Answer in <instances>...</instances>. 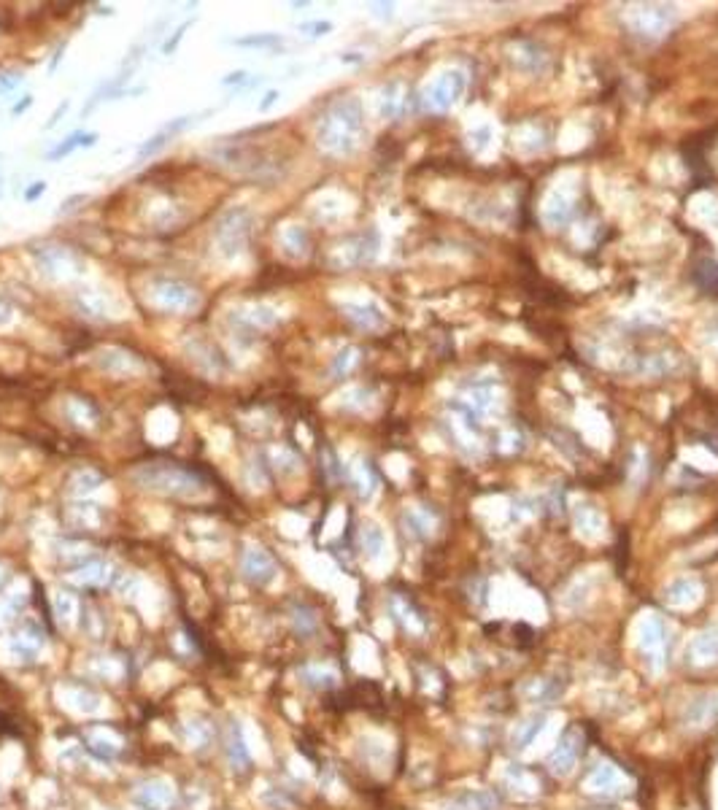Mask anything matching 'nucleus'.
I'll return each instance as SVG.
<instances>
[{
  "instance_id": "nucleus-1",
  "label": "nucleus",
  "mask_w": 718,
  "mask_h": 810,
  "mask_svg": "<svg viewBox=\"0 0 718 810\" xmlns=\"http://www.w3.org/2000/svg\"><path fill=\"white\" fill-rule=\"evenodd\" d=\"M133 481L144 489L162 492L170 497H194L206 489V481L198 476V472L189 467H181V465H170V462L144 465L141 470L133 472Z\"/></svg>"
},
{
  "instance_id": "nucleus-2",
  "label": "nucleus",
  "mask_w": 718,
  "mask_h": 810,
  "mask_svg": "<svg viewBox=\"0 0 718 810\" xmlns=\"http://www.w3.org/2000/svg\"><path fill=\"white\" fill-rule=\"evenodd\" d=\"M359 135H362V108L351 98L335 103L319 124V144L338 155L351 152L359 141Z\"/></svg>"
},
{
  "instance_id": "nucleus-3",
  "label": "nucleus",
  "mask_w": 718,
  "mask_h": 810,
  "mask_svg": "<svg viewBox=\"0 0 718 810\" xmlns=\"http://www.w3.org/2000/svg\"><path fill=\"white\" fill-rule=\"evenodd\" d=\"M637 651L651 672H662L670 651V630L659 614H645L637 624Z\"/></svg>"
},
{
  "instance_id": "nucleus-4",
  "label": "nucleus",
  "mask_w": 718,
  "mask_h": 810,
  "mask_svg": "<svg viewBox=\"0 0 718 810\" xmlns=\"http://www.w3.org/2000/svg\"><path fill=\"white\" fill-rule=\"evenodd\" d=\"M46 651V632L36 622H25L0 640V662L6 664H33Z\"/></svg>"
},
{
  "instance_id": "nucleus-5",
  "label": "nucleus",
  "mask_w": 718,
  "mask_h": 810,
  "mask_svg": "<svg viewBox=\"0 0 718 810\" xmlns=\"http://www.w3.org/2000/svg\"><path fill=\"white\" fill-rule=\"evenodd\" d=\"M586 740H589V737H586L583 724H572V727H567V729L562 732L559 742H556V749L548 754V762H546L548 773H551V775H556V778L570 775V773L578 767L580 757H583Z\"/></svg>"
},
{
  "instance_id": "nucleus-6",
  "label": "nucleus",
  "mask_w": 718,
  "mask_h": 810,
  "mask_svg": "<svg viewBox=\"0 0 718 810\" xmlns=\"http://www.w3.org/2000/svg\"><path fill=\"white\" fill-rule=\"evenodd\" d=\"M54 695L65 711H71L76 716H103L108 708L103 695H98L95 689L82 687V684H59L54 689Z\"/></svg>"
},
{
  "instance_id": "nucleus-7",
  "label": "nucleus",
  "mask_w": 718,
  "mask_h": 810,
  "mask_svg": "<svg viewBox=\"0 0 718 810\" xmlns=\"http://www.w3.org/2000/svg\"><path fill=\"white\" fill-rule=\"evenodd\" d=\"M583 789L595 797H621L629 791V781L613 762H595L583 778Z\"/></svg>"
},
{
  "instance_id": "nucleus-8",
  "label": "nucleus",
  "mask_w": 718,
  "mask_h": 810,
  "mask_svg": "<svg viewBox=\"0 0 718 810\" xmlns=\"http://www.w3.org/2000/svg\"><path fill=\"white\" fill-rule=\"evenodd\" d=\"M133 799L144 807V810H173L178 802V791L176 783L170 778H146L136 786Z\"/></svg>"
},
{
  "instance_id": "nucleus-9",
  "label": "nucleus",
  "mask_w": 718,
  "mask_h": 810,
  "mask_svg": "<svg viewBox=\"0 0 718 810\" xmlns=\"http://www.w3.org/2000/svg\"><path fill=\"white\" fill-rule=\"evenodd\" d=\"M465 92V76L460 71H446L443 76H438L427 92H424V108L427 111H446L451 108L456 100L462 98Z\"/></svg>"
},
{
  "instance_id": "nucleus-10",
  "label": "nucleus",
  "mask_w": 718,
  "mask_h": 810,
  "mask_svg": "<svg viewBox=\"0 0 718 810\" xmlns=\"http://www.w3.org/2000/svg\"><path fill=\"white\" fill-rule=\"evenodd\" d=\"M241 570L243 576L256 584V586H268L273 584V578L279 576V565L276 560L271 557V552H265L263 546H246L243 552V560H241Z\"/></svg>"
},
{
  "instance_id": "nucleus-11",
  "label": "nucleus",
  "mask_w": 718,
  "mask_h": 810,
  "mask_svg": "<svg viewBox=\"0 0 718 810\" xmlns=\"http://www.w3.org/2000/svg\"><path fill=\"white\" fill-rule=\"evenodd\" d=\"M154 298L162 308L168 311H189V308H198L201 306V295L194 292L192 287L181 284V282H160L154 287Z\"/></svg>"
},
{
  "instance_id": "nucleus-12",
  "label": "nucleus",
  "mask_w": 718,
  "mask_h": 810,
  "mask_svg": "<svg viewBox=\"0 0 718 810\" xmlns=\"http://www.w3.org/2000/svg\"><path fill=\"white\" fill-rule=\"evenodd\" d=\"M198 122V116H178V119H170L168 124H162L152 139H146L141 147H138V155H136V163H146L149 157H154V155H160L176 135L181 132V130H186L189 124H194Z\"/></svg>"
},
{
  "instance_id": "nucleus-13",
  "label": "nucleus",
  "mask_w": 718,
  "mask_h": 810,
  "mask_svg": "<svg viewBox=\"0 0 718 810\" xmlns=\"http://www.w3.org/2000/svg\"><path fill=\"white\" fill-rule=\"evenodd\" d=\"M122 746H124V740L114 729H106V727H95L84 735V749L100 762L116 759L122 754Z\"/></svg>"
},
{
  "instance_id": "nucleus-14",
  "label": "nucleus",
  "mask_w": 718,
  "mask_h": 810,
  "mask_svg": "<svg viewBox=\"0 0 718 810\" xmlns=\"http://www.w3.org/2000/svg\"><path fill=\"white\" fill-rule=\"evenodd\" d=\"M683 724L691 729H707L718 724V692L697 695L683 713Z\"/></svg>"
},
{
  "instance_id": "nucleus-15",
  "label": "nucleus",
  "mask_w": 718,
  "mask_h": 810,
  "mask_svg": "<svg viewBox=\"0 0 718 810\" xmlns=\"http://www.w3.org/2000/svg\"><path fill=\"white\" fill-rule=\"evenodd\" d=\"M178 737L189 751H206L214 740V724L203 716H186L181 719Z\"/></svg>"
},
{
  "instance_id": "nucleus-16",
  "label": "nucleus",
  "mask_w": 718,
  "mask_h": 810,
  "mask_svg": "<svg viewBox=\"0 0 718 810\" xmlns=\"http://www.w3.org/2000/svg\"><path fill=\"white\" fill-rule=\"evenodd\" d=\"M389 611H391V616H395V622H398L406 632H411V635H422V632L427 630L424 614L419 611V608H416L406 594H391V597H389Z\"/></svg>"
},
{
  "instance_id": "nucleus-17",
  "label": "nucleus",
  "mask_w": 718,
  "mask_h": 810,
  "mask_svg": "<svg viewBox=\"0 0 718 810\" xmlns=\"http://www.w3.org/2000/svg\"><path fill=\"white\" fill-rule=\"evenodd\" d=\"M443 810H500V797L489 789H465L454 794Z\"/></svg>"
},
{
  "instance_id": "nucleus-18",
  "label": "nucleus",
  "mask_w": 718,
  "mask_h": 810,
  "mask_svg": "<svg viewBox=\"0 0 718 810\" xmlns=\"http://www.w3.org/2000/svg\"><path fill=\"white\" fill-rule=\"evenodd\" d=\"M225 757L233 773H243L251 762V751L246 746V735H243V724L233 721L230 732H227V746H225Z\"/></svg>"
},
{
  "instance_id": "nucleus-19",
  "label": "nucleus",
  "mask_w": 718,
  "mask_h": 810,
  "mask_svg": "<svg viewBox=\"0 0 718 810\" xmlns=\"http://www.w3.org/2000/svg\"><path fill=\"white\" fill-rule=\"evenodd\" d=\"M505 786L516 797H538L540 794V778L535 775L533 767H525V765H510L505 770Z\"/></svg>"
},
{
  "instance_id": "nucleus-20",
  "label": "nucleus",
  "mask_w": 718,
  "mask_h": 810,
  "mask_svg": "<svg viewBox=\"0 0 718 810\" xmlns=\"http://www.w3.org/2000/svg\"><path fill=\"white\" fill-rule=\"evenodd\" d=\"M114 570L108 562L103 560H87L82 562L74 573H71V581H76L79 586H106V584H114Z\"/></svg>"
},
{
  "instance_id": "nucleus-21",
  "label": "nucleus",
  "mask_w": 718,
  "mask_h": 810,
  "mask_svg": "<svg viewBox=\"0 0 718 810\" xmlns=\"http://www.w3.org/2000/svg\"><path fill=\"white\" fill-rule=\"evenodd\" d=\"M521 692H525V697H527L530 703H554V700L562 697L564 681L556 679V675H540V679L527 681Z\"/></svg>"
},
{
  "instance_id": "nucleus-22",
  "label": "nucleus",
  "mask_w": 718,
  "mask_h": 810,
  "mask_svg": "<svg viewBox=\"0 0 718 810\" xmlns=\"http://www.w3.org/2000/svg\"><path fill=\"white\" fill-rule=\"evenodd\" d=\"M689 662L697 667L718 662V630H705L689 643Z\"/></svg>"
},
{
  "instance_id": "nucleus-23",
  "label": "nucleus",
  "mask_w": 718,
  "mask_h": 810,
  "mask_svg": "<svg viewBox=\"0 0 718 810\" xmlns=\"http://www.w3.org/2000/svg\"><path fill=\"white\" fill-rule=\"evenodd\" d=\"M546 721H548V713H533V716H527L521 724H516V729L510 732V746H513L516 751L530 749L533 742H535V737L543 732Z\"/></svg>"
},
{
  "instance_id": "nucleus-24",
  "label": "nucleus",
  "mask_w": 718,
  "mask_h": 810,
  "mask_svg": "<svg viewBox=\"0 0 718 810\" xmlns=\"http://www.w3.org/2000/svg\"><path fill=\"white\" fill-rule=\"evenodd\" d=\"M51 611H54L57 624H59L62 630H74L76 622H79V616H82V605H79V600H76L74 594H68V592H57V594L51 597Z\"/></svg>"
},
{
  "instance_id": "nucleus-25",
  "label": "nucleus",
  "mask_w": 718,
  "mask_h": 810,
  "mask_svg": "<svg viewBox=\"0 0 718 810\" xmlns=\"http://www.w3.org/2000/svg\"><path fill=\"white\" fill-rule=\"evenodd\" d=\"M699 581L694 578H675L667 589H665V602L673 605V608H689L699 600Z\"/></svg>"
},
{
  "instance_id": "nucleus-26",
  "label": "nucleus",
  "mask_w": 718,
  "mask_h": 810,
  "mask_svg": "<svg viewBox=\"0 0 718 810\" xmlns=\"http://www.w3.org/2000/svg\"><path fill=\"white\" fill-rule=\"evenodd\" d=\"M98 139L100 135L98 132H84V130H79V132H71L68 139L65 141H59L49 155H46V160L49 163H57V160H62V157H68V155H74L76 149H92L95 144H98Z\"/></svg>"
},
{
  "instance_id": "nucleus-27",
  "label": "nucleus",
  "mask_w": 718,
  "mask_h": 810,
  "mask_svg": "<svg viewBox=\"0 0 718 810\" xmlns=\"http://www.w3.org/2000/svg\"><path fill=\"white\" fill-rule=\"evenodd\" d=\"M84 672L92 675L98 681H122L124 664L116 656H90L84 662Z\"/></svg>"
},
{
  "instance_id": "nucleus-28",
  "label": "nucleus",
  "mask_w": 718,
  "mask_h": 810,
  "mask_svg": "<svg viewBox=\"0 0 718 810\" xmlns=\"http://www.w3.org/2000/svg\"><path fill=\"white\" fill-rule=\"evenodd\" d=\"M297 675L311 689H333L338 684V672L330 664H303Z\"/></svg>"
},
{
  "instance_id": "nucleus-29",
  "label": "nucleus",
  "mask_w": 718,
  "mask_h": 810,
  "mask_svg": "<svg viewBox=\"0 0 718 810\" xmlns=\"http://www.w3.org/2000/svg\"><path fill=\"white\" fill-rule=\"evenodd\" d=\"M256 799L263 802L265 807H271V810H292L295 805H297V799L284 789V786H279V783H268V781H263L259 783V789H256Z\"/></svg>"
},
{
  "instance_id": "nucleus-30",
  "label": "nucleus",
  "mask_w": 718,
  "mask_h": 810,
  "mask_svg": "<svg viewBox=\"0 0 718 810\" xmlns=\"http://www.w3.org/2000/svg\"><path fill=\"white\" fill-rule=\"evenodd\" d=\"M694 284L699 292L710 295V298H718V259H699L697 267H694Z\"/></svg>"
},
{
  "instance_id": "nucleus-31",
  "label": "nucleus",
  "mask_w": 718,
  "mask_h": 810,
  "mask_svg": "<svg viewBox=\"0 0 718 810\" xmlns=\"http://www.w3.org/2000/svg\"><path fill=\"white\" fill-rule=\"evenodd\" d=\"M359 544H362L365 557L375 560V557H381V552L386 546V537H383V532H381L378 524H365L362 532H359Z\"/></svg>"
},
{
  "instance_id": "nucleus-32",
  "label": "nucleus",
  "mask_w": 718,
  "mask_h": 810,
  "mask_svg": "<svg viewBox=\"0 0 718 810\" xmlns=\"http://www.w3.org/2000/svg\"><path fill=\"white\" fill-rule=\"evenodd\" d=\"M25 602H28L25 586H17V589H12L9 594L0 597V624H6L9 619H14V616L22 611V605H25Z\"/></svg>"
},
{
  "instance_id": "nucleus-33",
  "label": "nucleus",
  "mask_w": 718,
  "mask_h": 810,
  "mask_svg": "<svg viewBox=\"0 0 718 810\" xmlns=\"http://www.w3.org/2000/svg\"><path fill=\"white\" fill-rule=\"evenodd\" d=\"M82 627H84V632L90 635V638H95V640H100L103 635H106V616L98 611L95 605H84L82 608Z\"/></svg>"
},
{
  "instance_id": "nucleus-34",
  "label": "nucleus",
  "mask_w": 718,
  "mask_h": 810,
  "mask_svg": "<svg viewBox=\"0 0 718 810\" xmlns=\"http://www.w3.org/2000/svg\"><path fill=\"white\" fill-rule=\"evenodd\" d=\"M575 524L583 535H600L603 529V516L592 508V505H580L575 511Z\"/></svg>"
},
{
  "instance_id": "nucleus-35",
  "label": "nucleus",
  "mask_w": 718,
  "mask_h": 810,
  "mask_svg": "<svg viewBox=\"0 0 718 810\" xmlns=\"http://www.w3.org/2000/svg\"><path fill=\"white\" fill-rule=\"evenodd\" d=\"M637 20H645V22H637V30L645 33V36H659L670 22L659 9H645V12L637 14Z\"/></svg>"
},
{
  "instance_id": "nucleus-36",
  "label": "nucleus",
  "mask_w": 718,
  "mask_h": 810,
  "mask_svg": "<svg viewBox=\"0 0 718 810\" xmlns=\"http://www.w3.org/2000/svg\"><path fill=\"white\" fill-rule=\"evenodd\" d=\"M400 84H391L386 92H383V100H381V114L383 116H400L406 111V98H400Z\"/></svg>"
},
{
  "instance_id": "nucleus-37",
  "label": "nucleus",
  "mask_w": 718,
  "mask_h": 810,
  "mask_svg": "<svg viewBox=\"0 0 718 810\" xmlns=\"http://www.w3.org/2000/svg\"><path fill=\"white\" fill-rule=\"evenodd\" d=\"M292 627H295V632L297 635H313L316 632V616H313V611H308L305 605H295L292 608Z\"/></svg>"
},
{
  "instance_id": "nucleus-38",
  "label": "nucleus",
  "mask_w": 718,
  "mask_h": 810,
  "mask_svg": "<svg viewBox=\"0 0 718 810\" xmlns=\"http://www.w3.org/2000/svg\"><path fill=\"white\" fill-rule=\"evenodd\" d=\"M406 524H408V529H411L414 535H419V537H427V535L435 529V519L427 516L424 511H411V513L406 516Z\"/></svg>"
},
{
  "instance_id": "nucleus-39",
  "label": "nucleus",
  "mask_w": 718,
  "mask_h": 810,
  "mask_svg": "<svg viewBox=\"0 0 718 810\" xmlns=\"http://www.w3.org/2000/svg\"><path fill=\"white\" fill-rule=\"evenodd\" d=\"M284 38L276 33H256V36H243V38H230L233 46H279Z\"/></svg>"
},
{
  "instance_id": "nucleus-40",
  "label": "nucleus",
  "mask_w": 718,
  "mask_h": 810,
  "mask_svg": "<svg viewBox=\"0 0 718 810\" xmlns=\"http://www.w3.org/2000/svg\"><path fill=\"white\" fill-rule=\"evenodd\" d=\"M351 314V319L357 322V324H362V327H378L381 324V314H378V308H373V306H365V308H349Z\"/></svg>"
},
{
  "instance_id": "nucleus-41",
  "label": "nucleus",
  "mask_w": 718,
  "mask_h": 810,
  "mask_svg": "<svg viewBox=\"0 0 718 810\" xmlns=\"http://www.w3.org/2000/svg\"><path fill=\"white\" fill-rule=\"evenodd\" d=\"M192 22H194V20H186V22H181V25H178L176 30H173V36H170V38H168V41L162 44V54H173V52L178 49V44H181L184 33H186V30L192 28Z\"/></svg>"
},
{
  "instance_id": "nucleus-42",
  "label": "nucleus",
  "mask_w": 718,
  "mask_h": 810,
  "mask_svg": "<svg viewBox=\"0 0 718 810\" xmlns=\"http://www.w3.org/2000/svg\"><path fill=\"white\" fill-rule=\"evenodd\" d=\"M22 82H25V76L17 74V71H0V95H6V92L17 90Z\"/></svg>"
},
{
  "instance_id": "nucleus-43",
  "label": "nucleus",
  "mask_w": 718,
  "mask_h": 810,
  "mask_svg": "<svg viewBox=\"0 0 718 810\" xmlns=\"http://www.w3.org/2000/svg\"><path fill=\"white\" fill-rule=\"evenodd\" d=\"M300 30L308 36H327L333 30V25L330 22H305V25H300Z\"/></svg>"
},
{
  "instance_id": "nucleus-44",
  "label": "nucleus",
  "mask_w": 718,
  "mask_h": 810,
  "mask_svg": "<svg viewBox=\"0 0 718 810\" xmlns=\"http://www.w3.org/2000/svg\"><path fill=\"white\" fill-rule=\"evenodd\" d=\"M79 202H87V195H74V197H68V200H65L62 206H59V211H57V214H59V217H65V214L76 211V209H79Z\"/></svg>"
},
{
  "instance_id": "nucleus-45",
  "label": "nucleus",
  "mask_w": 718,
  "mask_h": 810,
  "mask_svg": "<svg viewBox=\"0 0 718 810\" xmlns=\"http://www.w3.org/2000/svg\"><path fill=\"white\" fill-rule=\"evenodd\" d=\"M68 108H71V100H62V103H59V106L54 108V114L49 116V122H46V130H51V127H54V124H57V122H59V119L65 116V111H68Z\"/></svg>"
},
{
  "instance_id": "nucleus-46",
  "label": "nucleus",
  "mask_w": 718,
  "mask_h": 810,
  "mask_svg": "<svg viewBox=\"0 0 718 810\" xmlns=\"http://www.w3.org/2000/svg\"><path fill=\"white\" fill-rule=\"evenodd\" d=\"M43 192H46V181H33V184L28 187V192H25V200L33 202V200H38Z\"/></svg>"
},
{
  "instance_id": "nucleus-47",
  "label": "nucleus",
  "mask_w": 718,
  "mask_h": 810,
  "mask_svg": "<svg viewBox=\"0 0 718 810\" xmlns=\"http://www.w3.org/2000/svg\"><path fill=\"white\" fill-rule=\"evenodd\" d=\"M246 82H249V74H246V71H235V74H230V76H225V79H222V84H225V87H233V84H235V87H241V84H246Z\"/></svg>"
},
{
  "instance_id": "nucleus-48",
  "label": "nucleus",
  "mask_w": 718,
  "mask_h": 810,
  "mask_svg": "<svg viewBox=\"0 0 718 810\" xmlns=\"http://www.w3.org/2000/svg\"><path fill=\"white\" fill-rule=\"evenodd\" d=\"M276 100H279V92H276V90L265 92V98H263V103H259V106H256V111H263V114H265V111H268V108H271V106H273Z\"/></svg>"
},
{
  "instance_id": "nucleus-49",
  "label": "nucleus",
  "mask_w": 718,
  "mask_h": 810,
  "mask_svg": "<svg viewBox=\"0 0 718 810\" xmlns=\"http://www.w3.org/2000/svg\"><path fill=\"white\" fill-rule=\"evenodd\" d=\"M30 106H33V95H25V98H22V103H17V106L12 108V114H14V116H20V114H25Z\"/></svg>"
},
{
  "instance_id": "nucleus-50",
  "label": "nucleus",
  "mask_w": 718,
  "mask_h": 810,
  "mask_svg": "<svg viewBox=\"0 0 718 810\" xmlns=\"http://www.w3.org/2000/svg\"><path fill=\"white\" fill-rule=\"evenodd\" d=\"M62 52H65V44H59V46L54 49V57H51V62H49V74L57 71V65H59V60H62Z\"/></svg>"
},
{
  "instance_id": "nucleus-51",
  "label": "nucleus",
  "mask_w": 718,
  "mask_h": 810,
  "mask_svg": "<svg viewBox=\"0 0 718 810\" xmlns=\"http://www.w3.org/2000/svg\"><path fill=\"white\" fill-rule=\"evenodd\" d=\"M4 581H6V568L0 565V584H4Z\"/></svg>"
},
{
  "instance_id": "nucleus-52",
  "label": "nucleus",
  "mask_w": 718,
  "mask_h": 810,
  "mask_svg": "<svg viewBox=\"0 0 718 810\" xmlns=\"http://www.w3.org/2000/svg\"><path fill=\"white\" fill-rule=\"evenodd\" d=\"M0 192H4V179H0Z\"/></svg>"
},
{
  "instance_id": "nucleus-53",
  "label": "nucleus",
  "mask_w": 718,
  "mask_h": 810,
  "mask_svg": "<svg viewBox=\"0 0 718 810\" xmlns=\"http://www.w3.org/2000/svg\"><path fill=\"white\" fill-rule=\"evenodd\" d=\"M141 810H144V807H141Z\"/></svg>"
}]
</instances>
